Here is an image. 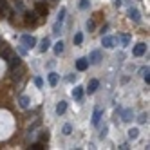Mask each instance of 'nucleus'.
<instances>
[{"label":"nucleus","instance_id":"nucleus-1","mask_svg":"<svg viewBox=\"0 0 150 150\" xmlns=\"http://www.w3.org/2000/svg\"><path fill=\"white\" fill-rule=\"evenodd\" d=\"M20 42H22L24 49H33V47H35V44H36L35 36H31V35H24L22 38H20Z\"/></svg>","mask_w":150,"mask_h":150},{"label":"nucleus","instance_id":"nucleus-2","mask_svg":"<svg viewBox=\"0 0 150 150\" xmlns=\"http://www.w3.org/2000/svg\"><path fill=\"white\" fill-rule=\"evenodd\" d=\"M101 45H103L105 49H112V47L116 45V38H114V36H103V38H101Z\"/></svg>","mask_w":150,"mask_h":150},{"label":"nucleus","instance_id":"nucleus-20","mask_svg":"<svg viewBox=\"0 0 150 150\" xmlns=\"http://www.w3.org/2000/svg\"><path fill=\"white\" fill-rule=\"evenodd\" d=\"M81 42H83V35L76 33V35H74V45H81Z\"/></svg>","mask_w":150,"mask_h":150},{"label":"nucleus","instance_id":"nucleus-21","mask_svg":"<svg viewBox=\"0 0 150 150\" xmlns=\"http://www.w3.org/2000/svg\"><path fill=\"white\" fill-rule=\"evenodd\" d=\"M62 132L65 134V136H71V134H72V127H71L69 123H67V125H63V128H62Z\"/></svg>","mask_w":150,"mask_h":150},{"label":"nucleus","instance_id":"nucleus-12","mask_svg":"<svg viewBox=\"0 0 150 150\" xmlns=\"http://www.w3.org/2000/svg\"><path fill=\"white\" fill-rule=\"evenodd\" d=\"M81 96H83V87H81V85L74 87V91H72V98H74V100H81Z\"/></svg>","mask_w":150,"mask_h":150},{"label":"nucleus","instance_id":"nucleus-23","mask_svg":"<svg viewBox=\"0 0 150 150\" xmlns=\"http://www.w3.org/2000/svg\"><path fill=\"white\" fill-rule=\"evenodd\" d=\"M121 44H123V47H127L128 44H130V35H123L121 36Z\"/></svg>","mask_w":150,"mask_h":150},{"label":"nucleus","instance_id":"nucleus-7","mask_svg":"<svg viewBox=\"0 0 150 150\" xmlns=\"http://www.w3.org/2000/svg\"><path fill=\"white\" fill-rule=\"evenodd\" d=\"M145 51H146V45H145V44H137V45L134 47V56H143Z\"/></svg>","mask_w":150,"mask_h":150},{"label":"nucleus","instance_id":"nucleus-4","mask_svg":"<svg viewBox=\"0 0 150 150\" xmlns=\"http://www.w3.org/2000/svg\"><path fill=\"white\" fill-rule=\"evenodd\" d=\"M47 11H49V7L44 4V2H42V0H40V2L36 4V15H42V16H45L47 15Z\"/></svg>","mask_w":150,"mask_h":150},{"label":"nucleus","instance_id":"nucleus-18","mask_svg":"<svg viewBox=\"0 0 150 150\" xmlns=\"http://www.w3.org/2000/svg\"><path fill=\"white\" fill-rule=\"evenodd\" d=\"M54 52H56V54H62V52H63V42L62 40L54 44Z\"/></svg>","mask_w":150,"mask_h":150},{"label":"nucleus","instance_id":"nucleus-22","mask_svg":"<svg viewBox=\"0 0 150 150\" xmlns=\"http://www.w3.org/2000/svg\"><path fill=\"white\" fill-rule=\"evenodd\" d=\"M65 13H67V9H65V7H62V9H60V13H58V20H56V22H63V18H65Z\"/></svg>","mask_w":150,"mask_h":150},{"label":"nucleus","instance_id":"nucleus-5","mask_svg":"<svg viewBox=\"0 0 150 150\" xmlns=\"http://www.w3.org/2000/svg\"><path fill=\"white\" fill-rule=\"evenodd\" d=\"M101 114H103V110L100 109V107H96V109H94V114H92V125H98V123H100Z\"/></svg>","mask_w":150,"mask_h":150},{"label":"nucleus","instance_id":"nucleus-32","mask_svg":"<svg viewBox=\"0 0 150 150\" xmlns=\"http://www.w3.org/2000/svg\"><path fill=\"white\" fill-rule=\"evenodd\" d=\"M16 9H18V11H22V9H24V6H22V2H18V4H16Z\"/></svg>","mask_w":150,"mask_h":150},{"label":"nucleus","instance_id":"nucleus-11","mask_svg":"<svg viewBox=\"0 0 150 150\" xmlns=\"http://www.w3.org/2000/svg\"><path fill=\"white\" fill-rule=\"evenodd\" d=\"M98 85H100L98 80H91V81H89V87H87V92H89V94H94L96 89H98Z\"/></svg>","mask_w":150,"mask_h":150},{"label":"nucleus","instance_id":"nucleus-10","mask_svg":"<svg viewBox=\"0 0 150 150\" xmlns=\"http://www.w3.org/2000/svg\"><path fill=\"white\" fill-rule=\"evenodd\" d=\"M128 16H130V20H134V22H139L141 20V15H139V11L137 9H128Z\"/></svg>","mask_w":150,"mask_h":150},{"label":"nucleus","instance_id":"nucleus-19","mask_svg":"<svg viewBox=\"0 0 150 150\" xmlns=\"http://www.w3.org/2000/svg\"><path fill=\"white\" fill-rule=\"evenodd\" d=\"M20 107H22V109H27L29 107V98L27 96H22V98H20Z\"/></svg>","mask_w":150,"mask_h":150},{"label":"nucleus","instance_id":"nucleus-14","mask_svg":"<svg viewBox=\"0 0 150 150\" xmlns=\"http://www.w3.org/2000/svg\"><path fill=\"white\" fill-rule=\"evenodd\" d=\"M58 74L56 72H51L49 74V85H51V87H56V85H58Z\"/></svg>","mask_w":150,"mask_h":150},{"label":"nucleus","instance_id":"nucleus-26","mask_svg":"<svg viewBox=\"0 0 150 150\" xmlns=\"http://www.w3.org/2000/svg\"><path fill=\"white\" fill-rule=\"evenodd\" d=\"M89 7V0H80V9H87Z\"/></svg>","mask_w":150,"mask_h":150},{"label":"nucleus","instance_id":"nucleus-6","mask_svg":"<svg viewBox=\"0 0 150 150\" xmlns=\"http://www.w3.org/2000/svg\"><path fill=\"white\" fill-rule=\"evenodd\" d=\"M36 16H38V15H36V11L25 13V18H24V20H25V24H27V25H29V24H36Z\"/></svg>","mask_w":150,"mask_h":150},{"label":"nucleus","instance_id":"nucleus-13","mask_svg":"<svg viewBox=\"0 0 150 150\" xmlns=\"http://www.w3.org/2000/svg\"><path fill=\"white\" fill-rule=\"evenodd\" d=\"M7 62H9V67H11V69H15V67L20 65V58H18V56H13V54L7 58Z\"/></svg>","mask_w":150,"mask_h":150},{"label":"nucleus","instance_id":"nucleus-28","mask_svg":"<svg viewBox=\"0 0 150 150\" xmlns=\"http://www.w3.org/2000/svg\"><path fill=\"white\" fill-rule=\"evenodd\" d=\"M35 83H36V87H42V85H44V80H42V78H35Z\"/></svg>","mask_w":150,"mask_h":150},{"label":"nucleus","instance_id":"nucleus-9","mask_svg":"<svg viewBox=\"0 0 150 150\" xmlns=\"http://www.w3.org/2000/svg\"><path fill=\"white\" fill-rule=\"evenodd\" d=\"M132 117H134V114H132V109H125V110H123V114H121V120H123L125 123L132 121Z\"/></svg>","mask_w":150,"mask_h":150},{"label":"nucleus","instance_id":"nucleus-3","mask_svg":"<svg viewBox=\"0 0 150 150\" xmlns=\"http://www.w3.org/2000/svg\"><path fill=\"white\" fill-rule=\"evenodd\" d=\"M100 62H101V52H100V51H92L91 56H89V63H92V65H98Z\"/></svg>","mask_w":150,"mask_h":150},{"label":"nucleus","instance_id":"nucleus-25","mask_svg":"<svg viewBox=\"0 0 150 150\" xmlns=\"http://www.w3.org/2000/svg\"><path fill=\"white\" fill-rule=\"evenodd\" d=\"M146 120H148V114H146V112H143L141 116L137 117V121H139V123H146Z\"/></svg>","mask_w":150,"mask_h":150},{"label":"nucleus","instance_id":"nucleus-30","mask_svg":"<svg viewBox=\"0 0 150 150\" xmlns=\"http://www.w3.org/2000/svg\"><path fill=\"white\" fill-rule=\"evenodd\" d=\"M31 148H33V150H42V148H44V146H42L40 143H35L33 146H31Z\"/></svg>","mask_w":150,"mask_h":150},{"label":"nucleus","instance_id":"nucleus-24","mask_svg":"<svg viewBox=\"0 0 150 150\" xmlns=\"http://www.w3.org/2000/svg\"><path fill=\"white\" fill-rule=\"evenodd\" d=\"M60 31H62V22H56V24H54V27H52V33L58 35Z\"/></svg>","mask_w":150,"mask_h":150},{"label":"nucleus","instance_id":"nucleus-8","mask_svg":"<svg viewBox=\"0 0 150 150\" xmlns=\"http://www.w3.org/2000/svg\"><path fill=\"white\" fill-rule=\"evenodd\" d=\"M87 67H89V60H87V58H80V60L76 62V69H78V71H85Z\"/></svg>","mask_w":150,"mask_h":150},{"label":"nucleus","instance_id":"nucleus-27","mask_svg":"<svg viewBox=\"0 0 150 150\" xmlns=\"http://www.w3.org/2000/svg\"><path fill=\"white\" fill-rule=\"evenodd\" d=\"M9 56H11V51H9V49H4V51H2V58H6V60H7Z\"/></svg>","mask_w":150,"mask_h":150},{"label":"nucleus","instance_id":"nucleus-17","mask_svg":"<svg viewBox=\"0 0 150 150\" xmlns=\"http://www.w3.org/2000/svg\"><path fill=\"white\" fill-rule=\"evenodd\" d=\"M139 128H128V139H137Z\"/></svg>","mask_w":150,"mask_h":150},{"label":"nucleus","instance_id":"nucleus-15","mask_svg":"<svg viewBox=\"0 0 150 150\" xmlns=\"http://www.w3.org/2000/svg\"><path fill=\"white\" fill-rule=\"evenodd\" d=\"M65 110H67V103H65V101H60V103L56 105V114H58V116H62Z\"/></svg>","mask_w":150,"mask_h":150},{"label":"nucleus","instance_id":"nucleus-31","mask_svg":"<svg viewBox=\"0 0 150 150\" xmlns=\"http://www.w3.org/2000/svg\"><path fill=\"white\" fill-rule=\"evenodd\" d=\"M105 134H107V127H103V128H101V132H100V137H105Z\"/></svg>","mask_w":150,"mask_h":150},{"label":"nucleus","instance_id":"nucleus-29","mask_svg":"<svg viewBox=\"0 0 150 150\" xmlns=\"http://www.w3.org/2000/svg\"><path fill=\"white\" fill-rule=\"evenodd\" d=\"M87 29H89V31L94 29V22H92V20H89V22H87Z\"/></svg>","mask_w":150,"mask_h":150},{"label":"nucleus","instance_id":"nucleus-33","mask_svg":"<svg viewBox=\"0 0 150 150\" xmlns=\"http://www.w3.org/2000/svg\"><path fill=\"white\" fill-rule=\"evenodd\" d=\"M114 6H116V7H120V6H121V0H114Z\"/></svg>","mask_w":150,"mask_h":150},{"label":"nucleus","instance_id":"nucleus-16","mask_svg":"<svg viewBox=\"0 0 150 150\" xmlns=\"http://www.w3.org/2000/svg\"><path fill=\"white\" fill-rule=\"evenodd\" d=\"M49 45H51L49 38H44V40H42V44H40V51H42V52H45V51L49 49Z\"/></svg>","mask_w":150,"mask_h":150}]
</instances>
